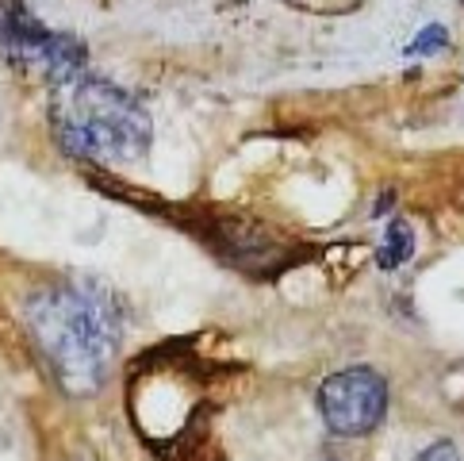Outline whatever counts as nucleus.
I'll list each match as a JSON object with an SVG mask.
<instances>
[{
    "label": "nucleus",
    "instance_id": "nucleus-1",
    "mask_svg": "<svg viewBox=\"0 0 464 461\" xmlns=\"http://www.w3.org/2000/svg\"><path fill=\"white\" fill-rule=\"evenodd\" d=\"M27 327L65 392L89 397L108 381L123 327L104 292L81 285L39 289L27 300Z\"/></svg>",
    "mask_w": 464,
    "mask_h": 461
},
{
    "label": "nucleus",
    "instance_id": "nucleus-2",
    "mask_svg": "<svg viewBox=\"0 0 464 461\" xmlns=\"http://www.w3.org/2000/svg\"><path fill=\"white\" fill-rule=\"evenodd\" d=\"M150 139H154L150 112L127 89L111 85L108 77H92V74L73 81L70 104H65V115H62L65 151H73L89 162L130 166V162L146 158Z\"/></svg>",
    "mask_w": 464,
    "mask_h": 461
},
{
    "label": "nucleus",
    "instance_id": "nucleus-3",
    "mask_svg": "<svg viewBox=\"0 0 464 461\" xmlns=\"http://www.w3.org/2000/svg\"><path fill=\"white\" fill-rule=\"evenodd\" d=\"M319 416L334 435H369L388 416V381L369 366L330 373L319 388Z\"/></svg>",
    "mask_w": 464,
    "mask_h": 461
},
{
    "label": "nucleus",
    "instance_id": "nucleus-4",
    "mask_svg": "<svg viewBox=\"0 0 464 461\" xmlns=\"http://www.w3.org/2000/svg\"><path fill=\"white\" fill-rule=\"evenodd\" d=\"M54 31H46L20 0H0V54L20 70H39Z\"/></svg>",
    "mask_w": 464,
    "mask_h": 461
},
{
    "label": "nucleus",
    "instance_id": "nucleus-5",
    "mask_svg": "<svg viewBox=\"0 0 464 461\" xmlns=\"http://www.w3.org/2000/svg\"><path fill=\"white\" fill-rule=\"evenodd\" d=\"M85 62H89L85 43L65 35V31H54L43 51L39 74H43V81H51V85H73V81L85 77Z\"/></svg>",
    "mask_w": 464,
    "mask_h": 461
},
{
    "label": "nucleus",
    "instance_id": "nucleus-6",
    "mask_svg": "<svg viewBox=\"0 0 464 461\" xmlns=\"http://www.w3.org/2000/svg\"><path fill=\"white\" fill-rule=\"evenodd\" d=\"M411 254H414V230L403 220H392L388 223V239H384V246H380V254H376V266L380 270H400Z\"/></svg>",
    "mask_w": 464,
    "mask_h": 461
},
{
    "label": "nucleus",
    "instance_id": "nucleus-7",
    "mask_svg": "<svg viewBox=\"0 0 464 461\" xmlns=\"http://www.w3.org/2000/svg\"><path fill=\"white\" fill-rule=\"evenodd\" d=\"M450 46V31H445L441 24H430V27H422L419 35L411 39V46H407V54H419V58H430V54H438V51H445Z\"/></svg>",
    "mask_w": 464,
    "mask_h": 461
},
{
    "label": "nucleus",
    "instance_id": "nucleus-8",
    "mask_svg": "<svg viewBox=\"0 0 464 461\" xmlns=\"http://www.w3.org/2000/svg\"><path fill=\"white\" fill-rule=\"evenodd\" d=\"M414 461H460V450L453 446L450 438H438V442H430V446L414 457Z\"/></svg>",
    "mask_w": 464,
    "mask_h": 461
}]
</instances>
